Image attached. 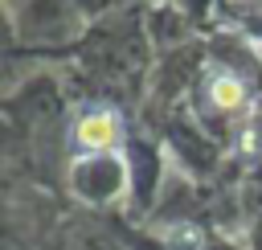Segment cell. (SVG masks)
I'll return each mask as SVG.
<instances>
[{"label":"cell","mask_w":262,"mask_h":250,"mask_svg":"<svg viewBox=\"0 0 262 250\" xmlns=\"http://www.w3.org/2000/svg\"><path fill=\"white\" fill-rule=\"evenodd\" d=\"M119 131L123 127H119L115 111H86L78 119V127H74V143L82 152H106V148L119 143Z\"/></svg>","instance_id":"6da1fadb"},{"label":"cell","mask_w":262,"mask_h":250,"mask_svg":"<svg viewBox=\"0 0 262 250\" xmlns=\"http://www.w3.org/2000/svg\"><path fill=\"white\" fill-rule=\"evenodd\" d=\"M205 98H209V107H213L217 115H233V111H242V107L250 102V90H246V82H242L237 74L217 70V74L205 82Z\"/></svg>","instance_id":"7a4b0ae2"},{"label":"cell","mask_w":262,"mask_h":250,"mask_svg":"<svg viewBox=\"0 0 262 250\" xmlns=\"http://www.w3.org/2000/svg\"><path fill=\"white\" fill-rule=\"evenodd\" d=\"M237 12H262V0H229Z\"/></svg>","instance_id":"3957f363"}]
</instances>
